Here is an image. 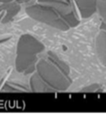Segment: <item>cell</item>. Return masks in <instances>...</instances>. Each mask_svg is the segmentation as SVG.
<instances>
[{
    "instance_id": "1",
    "label": "cell",
    "mask_w": 106,
    "mask_h": 120,
    "mask_svg": "<svg viewBox=\"0 0 106 120\" xmlns=\"http://www.w3.org/2000/svg\"><path fill=\"white\" fill-rule=\"evenodd\" d=\"M45 50V45L35 37L24 35L21 37L17 45V57L16 61L17 71L30 72L33 71V64L37 55Z\"/></svg>"
},
{
    "instance_id": "2",
    "label": "cell",
    "mask_w": 106,
    "mask_h": 120,
    "mask_svg": "<svg viewBox=\"0 0 106 120\" xmlns=\"http://www.w3.org/2000/svg\"><path fill=\"white\" fill-rule=\"evenodd\" d=\"M36 69L38 75L53 90L63 91L68 89L72 84L69 77L50 61L40 60L37 64Z\"/></svg>"
},
{
    "instance_id": "3",
    "label": "cell",
    "mask_w": 106,
    "mask_h": 120,
    "mask_svg": "<svg viewBox=\"0 0 106 120\" xmlns=\"http://www.w3.org/2000/svg\"><path fill=\"white\" fill-rule=\"evenodd\" d=\"M26 12L31 18L58 30H68L70 28L56 11L49 5L40 4L30 6L26 8Z\"/></svg>"
},
{
    "instance_id": "4",
    "label": "cell",
    "mask_w": 106,
    "mask_h": 120,
    "mask_svg": "<svg viewBox=\"0 0 106 120\" xmlns=\"http://www.w3.org/2000/svg\"><path fill=\"white\" fill-rule=\"evenodd\" d=\"M40 4L49 5L53 8L69 27H76L79 25L78 16L72 9L69 3L62 0H40Z\"/></svg>"
},
{
    "instance_id": "5",
    "label": "cell",
    "mask_w": 106,
    "mask_h": 120,
    "mask_svg": "<svg viewBox=\"0 0 106 120\" xmlns=\"http://www.w3.org/2000/svg\"><path fill=\"white\" fill-rule=\"evenodd\" d=\"M82 18H89L96 12V0H74Z\"/></svg>"
},
{
    "instance_id": "6",
    "label": "cell",
    "mask_w": 106,
    "mask_h": 120,
    "mask_svg": "<svg viewBox=\"0 0 106 120\" xmlns=\"http://www.w3.org/2000/svg\"><path fill=\"white\" fill-rule=\"evenodd\" d=\"M96 53L101 64L106 67V31L101 30L95 40Z\"/></svg>"
},
{
    "instance_id": "7",
    "label": "cell",
    "mask_w": 106,
    "mask_h": 120,
    "mask_svg": "<svg viewBox=\"0 0 106 120\" xmlns=\"http://www.w3.org/2000/svg\"><path fill=\"white\" fill-rule=\"evenodd\" d=\"M30 87L33 91L36 92H46V91H53V89L49 87L38 75V73L34 74L30 78Z\"/></svg>"
},
{
    "instance_id": "8",
    "label": "cell",
    "mask_w": 106,
    "mask_h": 120,
    "mask_svg": "<svg viewBox=\"0 0 106 120\" xmlns=\"http://www.w3.org/2000/svg\"><path fill=\"white\" fill-rule=\"evenodd\" d=\"M48 56H49V60L50 62L53 63L55 66H57L63 73H65L68 76L69 75L70 69H69V68H68V66L64 62H63L62 60H60L59 58H58L54 53H52V52H49Z\"/></svg>"
},
{
    "instance_id": "9",
    "label": "cell",
    "mask_w": 106,
    "mask_h": 120,
    "mask_svg": "<svg viewBox=\"0 0 106 120\" xmlns=\"http://www.w3.org/2000/svg\"><path fill=\"white\" fill-rule=\"evenodd\" d=\"M96 11L103 22L106 23V0H96Z\"/></svg>"
},
{
    "instance_id": "10",
    "label": "cell",
    "mask_w": 106,
    "mask_h": 120,
    "mask_svg": "<svg viewBox=\"0 0 106 120\" xmlns=\"http://www.w3.org/2000/svg\"><path fill=\"white\" fill-rule=\"evenodd\" d=\"M99 88H100V87H99V84H91V85L84 87V88L81 90V91L82 92H95L96 90H99Z\"/></svg>"
},
{
    "instance_id": "11",
    "label": "cell",
    "mask_w": 106,
    "mask_h": 120,
    "mask_svg": "<svg viewBox=\"0 0 106 120\" xmlns=\"http://www.w3.org/2000/svg\"><path fill=\"white\" fill-rule=\"evenodd\" d=\"M100 28H101V30H105V31H106V23H105V22H102V24H101Z\"/></svg>"
},
{
    "instance_id": "12",
    "label": "cell",
    "mask_w": 106,
    "mask_h": 120,
    "mask_svg": "<svg viewBox=\"0 0 106 120\" xmlns=\"http://www.w3.org/2000/svg\"><path fill=\"white\" fill-rule=\"evenodd\" d=\"M10 0H0V2H8Z\"/></svg>"
}]
</instances>
